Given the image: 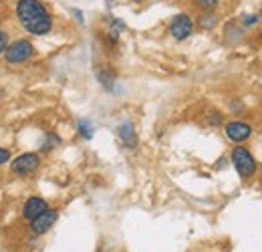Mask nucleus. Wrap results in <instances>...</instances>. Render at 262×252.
I'll list each match as a JSON object with an SVG mask.
<instances>
[{
    "label": "nucleus",
    "mask_w": 262,
    "mask_h": 252,
    "mask_svg": "<svg viewBox=\"0 0 262 252\" xmlns=\"http://www.w3.org/2000/svg\"><path fill=\"white\" fill-rule=\"evenodd\" d=\"M57 218H59V210H55V208H47L40 216H36V218L31 222V232H33L34 236H42V234H47V232L55 226Z\"/></svg>",
    "instance_id": "nucleus-7"
},
{
    "label": "nucleus",
    "mask_w": 262,
    "mask_h": 252,
    "mask_svg": "<svg viewBox=\"0 0 262 252\" xmlns=\"http://www.w3.org/2000/svg\"><path fill=\"white\" fill-rule=\"evenodd\" d=\"M216 25H218V16L214 14V10L204 12V14L198 18V27H200V29H204V31H214V29H216Z\"/></svg>",
    "instance_id": "nucleus-12"
},
{
    "label": "nucleus",
    "mask_w": 262,
    "mask_h": 252,
    "mask_svg": "<svg viewBox=\"0 0 262 252\" xmlns=\"http://www.w3.org/2000/svg\"><path fill=\"white\" fill-rule=\"evenodd\" d=\"M2 57L6 59V63H10V65L27 63V61H31L34 57V45L29 38L12 40V43H8V47H6V51H4Z\"/></svg>",
    "instance_id": "nucleus-4"
},
{
    "label": "nucleus",
    "mask_w": 262,
    "mask_h": 252,
    "mask_svg": "<svg viewBox=\"0 0 262 252\" xmlns=\"http://www.w3.org/2000/svg\"><path fill=\"white\" fill-rule=\"evenodd\" d=\"M117 135H119V141L123 143V148H127V150H135L137 143H139L135 127H133L131 121H123L121 125L117 127Z\"/></svg>",
    "instance_id": "nucleus-9"
},
{
    "label": "nucleus",
    "mask_w": 262,
    "mask_h": 252,
    "mask_svg": "<svg viewBox=\"0 0 262 252\" xmlns=\"http://www.w3.org/2000/svg\"><path fill=\"white\" fill-rule=\"evenodd\" d=\"M206 123L210 127H220L224 123V117H222L220 111H210V113L206 115Z\"/></svg>",
    "instance_id": "nucleus-16"
},
{
    "label": "nucleus",
    "mask_w": 262,
    "mask_h": 252,
    "mask_svg": "<svg viewBox=\"0 0 262 252\" xmlns=\"http://www.w3.org/2000/svg\"><path fill=\"white\" fill-rule=\"evenodd\" d=\"M218 2L220 0H196V6L202 12H210V10H214L218 6Z\"/></svg>",
    "instance_id": "nucleus-17"
},
{
    "label": "nucleus",
    "mask_w": 262,
    "mask_h": 252,
    "mask_svg": "<svg viewBox=\"0 0 262 252\" xmlns=\"http://www.w3.org/2000/svg\"><path fill=\"white\" fill-rule=\"evenodd\" d=\"M258 14H260V18H262V6H260V12H258Z\"/></svg>",
    "instance_id": "nucleus-21"
},
{
    "label": "nucleus",
    "mask_w": 262,
    "mask_h": 252,
    "mask_svg": "<svg viewBox=\"0 0 262 252\" xmlns=\"http://www.w3.org/2000/svg\"><path fill=\"white\" fill-rule=\"evenodd\" d=\"M71 12H73V14H75V18H77V20H79V23H83V12H81V10H77V8H73V10H71Z\"/></svg>",
    "instance_id": "nucleus-20"
},
{
    "label": "nucleus",
    "mask_w": 262,
    "mask_h": 252,
    "mask_svg": "<svg viewBox=\"0 0 262 252\" xmlns=\"http://www.w3.org/2000/svg\"><path fill=\"white\" fill-rule=\"evenodd\" d=\"M49 208V204H47V200L45 198H38V196H33V198H29L27 202H25V206H23V218L29 222H33L36 216H40L45 210Z\"/></svg>",
    "instance_id": "nucleus-8"
},
{
    "label": "nucleus",
    "mask_w": 262,
    "mask_h": 252,
    "mask_svg": "<svg viewBox=\"0 0 262 252\" xmlns=\"http://www.w3.org/2000/svg\"><path fill=\"white\" fill-rule=\"evenodd\" d=\"M260 20H262L260 14H252V12H246V14H242V18H240V25H242L244 29H252V27H256Z\"/></svg>",
    "instance_id": "nucleus-15"
},
{
    "label": "nucleus",
    "mask_w": 262,
    "mask_h": 252,
    "mask_svg": "<svg viewBox=\"0 0 262 252\" xmlns=\"http://www.w3.org/2000/svg\"><path fill=\"white\" fill-rule=\"evenodd\" d=\"M224 133H226V137H228L230 141L244 143L252 135V125L246 123V121H242V119H234V121H228L224 125Z\"/></svg>",
    "instance_id": "nucleus-6"
},
{
    "label": "nucleus",
    "mask_w": 262,
    "mask_h": 252,
    "mask_svg": "<svg viewBox=\"0 0 262 252\" xmlns=\"http://www.w3.org/2000/svg\"><path fill=\"white\" fill-rule=\"evenodd\" d=\"M40 167V156L34 154V152H27V154H20L18 158H14L10 161V170L14 176H31L36 170Z\"/></svg>",
    "instance_id": "nucleus-5"
},
{
    "label": "nucleus",
    "mask_w": 262,
    "mask_h": 252,
    "mask_svg": "<svg viewBox=\"0 0 262 252\" xmlns=\"http://www.w3.org/2000/svg\"><path fill=\"white\" fill-rule=\"evenodd\" d=\"M97 79L107 91H113V87H115V73L111 69H99Z\"/></svg>",
    "instance_id": "nucleus-11"
},
{
    "label": "nucleus",
    "mask_w": 262,
    "mask_h": 252,
    "mask_svg": "<svg viewBox=\"0 0 262 252\" xmlns=\"http://www.w3.org/2000/svg\"><path fill=\"white\" fill-rule=\"evenodd\" d=\"M61 143V137L57 135V133H47L45 135V139H42V143H40V152H53L57 145Z\"/></svg>",
    "instance_id": "nucleus-14"
},
{
    "label": "nucleus",
    "mask_w": 262,
    "mask_h": 252,
    "mask_svg": "<svg viewBox=\"0 0 262 252\" xmlns=\"http://www.w3.org/2000/svg\"><path fill=\"white\" fill-rule=\"evenodd\" d=\"M14 12L20 27L33 36H45L53 31V14L42 0H16Z\"/></svg>",
    "instance_id": "nucleus-1"
},
{
    "label": "nucleus",
    "mask_w": 262,
    "mask_h": 252,
    "mask_svg": "<svg viewBox=\"0 0 262 252\" xmlns=\"http://www.w3.org/2000/svg\"><path fill=\"white\" fill-rule=\"evenodd\" d=\"M224 36H226V40H230V43H238L244 36V27L238 25L236 20H232V23L226 25V29H224Z\"/></svg>",
    "instance_id": "nucleus-10"
},
{
    "label": "nucleus",
    "mask_w": 262,
    "mask_h": 252,
    "mask_svg": "<svg viewBox=\"0 0 262 252\" xmlns=\"http://www.w3.org/2000/svg\"><path fill=\"white\" fill-rule=\"evenodd\" d=\"M194 31H196V23H194V18L188 12H178V14H173L169 18L167 32H169V36L173 40L184 43V40H188L194 34Z\"/></svg>",
    "instance_id": "nucleus-3"
},
{
    "label": "nucleus",
    "mask_w": 262,
    "mask_h": 252,
    "mask_svg": "<svg viewBox=\"0 0 262 252\" xmlns=\"http://www.w3.org/2000/svg\"><path fill=\"white\" fill-rule=\"evenodd\" d=\"M6 47H8V32L2 31V29H0V57L4 55Z\"/></svg>",
    "instance_id": "nucleus-18"
},
{
    "label": "nucleus",
    "mask_w": 262,
    "mask_h": 252,
    "mask_svg": "<svg viewBox=\"0 0 262 252\" xmlns=\"http://www.w3.org/2000/svg\"><path fill=\"white\" fill-rule=\"evenodd\" d=\"M10 159H12V154H10V150H6V148H0V165L8 163Z\"/></svg>",
    "instance_id": "nucleus-19"
},
{
    "label": "nucleus",
    "mask_w": 262,
    "mask_h": 252,
    "mask_svg": "<svg viewBox=\"0 0 262 252\" xmlns=\"http://www.w3.org/2000/svg\"><path fill=\"white\" fill-rule=\"evenodd\" d=\"M230 161H232L234 170L238 172V176H240L244 182L250 180V178L256 174V170H258V163H256L254 156H252L244 145H236V148L232 150Z\"/></svg>",
    "instance_id": "nucleus-2"
},
{
    "label": "nucleus",
    "mask_w": 262,
    "mask_h": 252,
    "mask_svg": "<svg viewBox=\"0 0 262 252\" xmlns=\"http://www.w3.org/2000/svg\"><path fill=\"white\" fill-rule=\"evenodd\" d=\"M77 131H79V135L83 137V139H93V135H95V127L93 123L89 121V119H81L79 123H77Z\"/></svg>",
    "instance_id": "nucleus-13"
}]
</instances>
